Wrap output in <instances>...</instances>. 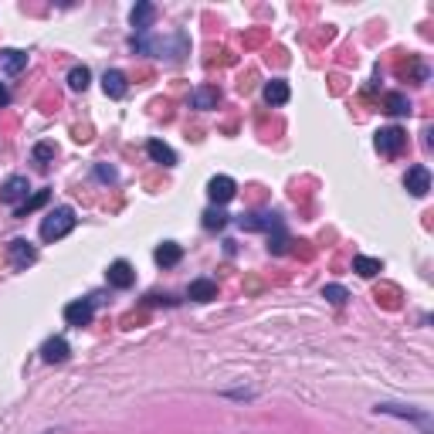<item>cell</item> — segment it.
<instances>
[{"label": "cell", "instance_id": "2", "mask_svg": "<svg viewBox=\"0 0 434 434\" xmlns=\"http://www.w3.org/2000/svg\"><path fill=\"white\" fill-rule=\"evenodd\" d=\"M404 146H408V132L401 126H387L377 132V150H380L383 156H397Z\"/></svg>", "mask_w": 434, "mask_h": 434}, {"label": "cell", "instance_id": "24", "mask_svg": "<svg viewBox=\"0 0 434 434\" xmlns=\"http://www.w3.org/2000/svg\"><path fill=\"white\" fill-rule=\"evenodd\" d=\"M323 299H330L332 306H346L350 292H346L343 285H326V288H323Z\"/></svg>", "mask_w": 434, "mask_h": 434}, {"label": "cell", "instance_id": "16", "mask_svg": "<svg viewBox=\"0 0 434 434\" xmlns=\"http://www.w3.org/2000/svg\"><path fill=\"white\" fill-rule=\"evenodd\" d=\"M68 353H72V350H68V343H65L61 336H54V339H48V343L41 346V357L48 359V363H65Z\"/></svg>", "mask_w": 434, "mask_h": 434}, {"label": "cell", "instance_id": "8", "mask_svg": "<svg viewBox=\"0 0 434 434\" xmlns=\"http://www.w3.org/2000/svg\"><path fill=\"white\" fill-rule=\"evenodd\" d=\"M65 323H68V326H88V323H92V302H85V299L68 302V306H65Z\"/></svg>", "mask_w": 434, "mask_h": 434}, {"label": "cell", "instance_id": "6", "mask_svg": "<svg viewBox=\"0 0 434 434\" xmlns=\"http://www.w3.org/2000/svg\"><path fill=\"white\" fill-rule=\"evenodd\" d=\"M404 187H408L410 197H424V194L431 190V173H428V166H410L408 177H404Z\"/></svg>", "mask_w": 434, "mask_h": 434}, {"label": "cell", "instance_id": "17", "mask_svg": "<svg viewBox=\"0 0 434 434\" xmlns=\"http://www.w3.org/2000/svg\"><path fill=\"white\" fill-rule=\"evenodd\" d=\"M288 82H281V78H272L268 85H265V102L268 105H285L288 102Z\"/></svg>", "mask_w": 434, "mask_h": 434}, {"label": "cell", "instance_id": "14", "mask_svg": "<svg viewBox=\"0 0 434 434\" xmlns=\"http://www.w3.org/2000/svg\"><path fill=\"white\" fill-rule=\"evenodd\" d=\"M187 295H190L194 302H210V299H217V281H210V279H197V281H190Z\"/></svg>", "mask_w": 434, "mask_h": 434}, {"label": "cell", "instance_id": "27", "mask_svg": "<svg viewBox=\"0 0 434 434\" xmlns=\"http://www.w3.org/2000/svg\"><path fill=\"white\" fill-rule=\"evenodd\" d=\"M95 177L105 180V183H112V180H116V170H112V166H95Z\"/></svg>", "mask_w": 434, "mask_h": 434}, {"label": "cell", "instance_id": "28", "mask_svg": "<svg viewBox=\"0 0 434 434\" xmlns=\"http://www.w3.org/2000/svg\"><path fill=\"white\" fill-rule=\"evenodd\" d=\"M10 102V92H7V85H0V109Z\"/></svg>", "mask_w": 434, "mask_h": 434}, {"label": "cell", "instance_id": "20", "mask_svg": "<svg viewBox=\"0 0 434 434\" xmlns=\"http://www.w3.org/2000/svg\"><path fill=\"white\" fill-rule=\"evenodd\" d=\"M383 109H387L390 116H408L410 102H408V95H401V92H390V95H383Z\"/></svg>", "mask_w": 434, "mask_h": 434}, {"label": "cell", "instance_id": "12", "mask_svg": "<svg viewBox=\"0 0 434 434\" xmlns=\"http://www.w3.org/2000/svg\"><path fill=\"white\" fill-rule=\"evenodd\" d=\"M190 102H194V109H217V102H221V92H217L214 85H201V88H194V92H190Z\"/></svg>", "mask_w": 434, "mask_h": 434}, {"label": "cell", "instance_id": "3", "mask_svg": "<svg viewBox=\"0 0 434 434\" xmlns=\"http://www.w3.org/2000/svg\"><path fill=\"white\" fill-rule=\"evenodd\" d=\"M238 228L241 231H279L281 228V217L279 214H241L238 217Z\"/></svg>", "mask_w": 434, "mask_h": 434}, {"label": "cell", "instance_id": "1", "mask_svg": "<svg viewBox=\"0 0 434 434\" xmlns=\"http://www.w3.org/2000/svg\"><path fill=\"white\" fill-rule=\"evenodd\" d=\"M72 228H75V210H72V207H54L52 214L41 221V238H45V241H58V238H65Z\"/></svg>", "mask_w": 434, "mask_h": 434}, {"label": "cell", "instance_id": "18", "mask_svg": "<svg viewBox=\"0 0 434 434\" xmlns=\"http://www.w3.org/2000/svg\"><path fill=\"white\" fill-rule=\"evenodd\" d=\"M153 258H156V265L170 268V265H177L180 258H183V248H180V245H173V241H163V245H160V248L153 251Z\"/></svg>", "mask_w": 434, "mask_h": 434}, {"label": "cell", "instance_id": "15", "mask_svg": "<svg viewBox=\"0 0 434 434\" xmlns=\"http://www.w3.org/2000/svg\"><path fill=\"white\" fill-rule=\"evenodd\" d=\"M102 88H105V95H109V99H123V95L129 92L126 75H123V72H105V75H102Z\"/></svg>", "mask_w": 434, "mask_h": 434}, {"label": "cell", "instance_id": "5", "mask_svg": "<svg viewBox=\"0 0 434 434\" xmlns=\"http://www.w3.org/2000/svg\"><path fill=\"white\" fill-rule=\"evenodd\" d=\"M234 194H238V183H234L231 177H214L210 183H207V197H210L217 207L234 201Z\"/></svg>", "mask_w": 434, "mask_h": 434}, {"label": "cell", "instance_id": "22", "mask_svg": "<svg viewBox=\"0 0 434 434\" xmlns=\"http://www.w3.org/2000/svg\"><path fill=\"white\" fill-rule=\"evenodd\" d=\"M224 224H228V214H224L221 207H207L204 210V228L207 231H221Z\"/></svg>", "mask_w": 434, "mask_h": 434}, {"label": "cell", "instance_id": "10", "mask_svg": "<svg viewBox=\"0 0 434 434\" xmlns=\"http://www.w3.org/2000/svg\"><path fill=\"white\" fill-rule=\"evenodd\" d=\"M27 68V54L17 52V48H0V72L7 75H17Z\"/></svg>", "mask_w": 434, "mask_h": 434}, {"label": "cell", "instance_id": "4", "mask_svg": "<svg viewBox=\"0 0 434 434\" xmlns=\"http://www.w3.org/2000/svg\"><path fill=\"white\" fill-rule=\"evenodd\" d=\"M7 255H10V265H14V268H27V265H34V261H38L34 245L24 241V238H14V241L7 245Z\"/></svg>", "mask_w": 434, "mask_h": 434}, {"label": "cell", "instance_id": "23", "mask_svg": "<svg viewBox=\"0 0 434 434\" xmlns=\"http://www.w3.org/2000/svg\"><path fill=\"white\" fill-rule=\"evenodd\" d=\"M48 197H52V190H38L31 201H24V204L17 207V217H27V214H34L41 204H48Z\"/></svg>", "mask_w": 434, "mask_h": 434}, {"label": "cell", "instance_id": "25", "mask_svg": "<svg viewBox=\"0 0 434 434\" xmlns=\"http://www.w3.org/2000/svg\"><path fill=\"white\" fill-rule=\"evenodd\" d=\"M268 251H272V255H285V251H288V234H285V228L275 231V238H268Z\"/></svg>", "mask_w": 434, "mask_h": 434}, {"label": "cell", "instance_id": "26", "mask_svg": "<svg viewBox=\"0 0 434 434\" xmlns=\"http://www.w3.org/2000/svg\"><path fill=\"white\" fill-rule=\"evenodd\" d=\"M34 160H38V163L54 160V143H38V146H34Z\"/></svg>", "mask_w": 434, "mask_h": 434}, {"label": "cell", "instance_id": "11", "mask_svg": "<svg viewBox=\"0 0 434 434\" xmlns=\"http://www.w3.org/2000/svg\"><path fill=\"white\" fill-rule=\"evenodd\" d=\"M27 197V177H10L3 187H0V201L3 204H17Z\"/></svg>", "mask_w": 434, "mask_h": 434}, {"label": "cell", "instance_id": "9", "mask_svg": "<svg viewBox=\"0 0 434 434\" xmlns=\"http://www.w3.org/2000/svg\"><path fill=\"white\" fill-rule=\"evenodd\" d=\"M129 21H132V27H136V34H146V31L153 27V21H156V7L153 3H136L132 14H129Z\"/></svg>", "mask_w": 434, "mask_h": 434}, {"label": "cell", "instance_id": "7", "mask_svg": "<svg viewBox=\"0 0 434 434\" xmlns=\"http://www.w3.org/2000/svg\"><path fill=\"white\" fill-rule=\"evenodd\" d=\"M105 279H109V285L112 288H132V281H136V272H132V265L129 261H112L109 265V272H105Z\"/></svg>", "mask_w": 434, "mask_h": 434}, {"label": "cell", "instance_id": "13", "mask_svg": "<svg viewBox=\"0 0 434 434\" xmlns=\"http://www.w3.org/2000/svg\"><path fill=\"white\" fill-rule=\"evenodd\" d=\"M146 153H150V160L153 163H163V166H177V153L163 143V139H150L146 143Z\"/></svg>", "mask_w": 434, "mask_h": 434}, {"label": "cell", "instance_id": "21", "mask_svg": "<svg viewBox=\"0 0 434 434\" xmlns=\"http://www.w3.org/2000/svg\"><path fill=\"white\" fill-rule=\"evenodd\" d=\"M88 82H92V72H88L85 65H78V68L68 72V85H72L75 92H85V88H88Z\"/></svg>", "mask_w": 434, "mask_h": 434}, {"label": "cell", "instance_id": "19", "mask_svg": "<svg viewBox=\"0 0 434 434\" xmlns=\"http://www.w3.org/2000/svg\"><path fill=\"white\" fill-rule=\"evenodd\" d=\"M353 272H357V275H363V279H373V275H380V272H383V265L377 261V258L357 255V258H353Z\"/></svg>", "mask_w": 434, "mask_h": 434}]
</instances>
